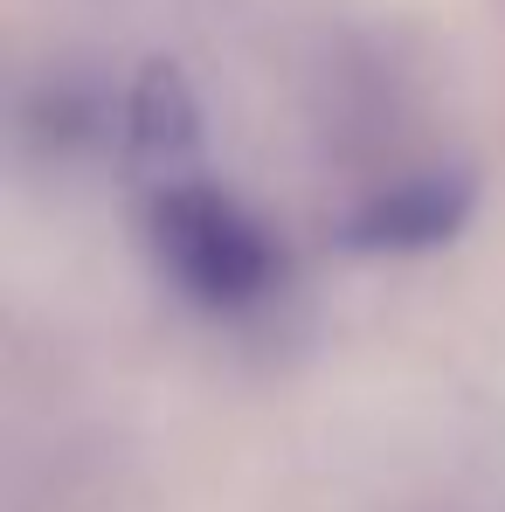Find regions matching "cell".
Instances as JSON below:
<instances>
[{"instance_id": "2", "label": "cell", "mask_w": 505, "mask_h": 512, "mask_svg": "<svg viewBox=\"0 0 505 512\" xmlns=\"http://www.w3.org/2000/svg\"><path fill=\"white\" fill-rule=\"evenodd\" d=\"M471 208H478L471 173H457V167L409 173V180H395L388 194H374V201L339 229V243H346V250H367V256L443 250V243H457V236H464Z\"/></svg>"}, {"instance_id": "3", "label": "cell", "mask_w": 505, "mask_h": 512, "mask_svg": "<svg viewBox=\"0 0 505 512\" xmlns=\"http://www.w3.org/2000/svg\"><path fill=\"white\" fill-rule=\"evenodd\" d=\"M125 111H132V118H125L132 153H139L146 167H180V160L194 153V132H201V125H194V90L180 84L173 63H146Z\"/></svg>"}, {"instance_id": "1", "label": "cell", "mask_w": 505, "mask_h": 512, "mask_svg": "<svg viewBox=\"0 0 505 512\" xmlns=\"http://www.w3.org/2000/svg\"><path fill=\"white\" fill-rule=\"evenodd\" d=\"M153 250L194 305H250L277 284V250L250 208L208 180H167L153 201Z\"/></svg>"}]
</instances>
